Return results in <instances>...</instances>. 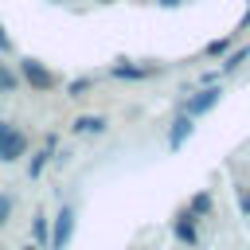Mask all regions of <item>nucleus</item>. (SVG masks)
<instances>
[{
	"label": "nucleus",
	"mask_w": 250,
	"mask_h": 250,
	"mask_svg": "<svg viewBox=\"0 0 250 250\" xmlns=\"http://www.w3.org/2000/svg\"><path fill=\"white\" fill-rule=\"evenodd\" d=\"M23 152H27V137H23V129L0 121V160L12 164V160H20Z\"/></svg>",
	"instance_id": "nucleus-1"
},
{
	"label": "nucleus",
	"mask_w": 250,
	"mask_h": 250,
	"mask_svg": "<svg viewBox=\"0 0 250 250\" xmlns=\"http://www.w3.org/2000/svg\"><path fill=\"white\" fill-rule=\"evenodd\" d=\"M219 98H223V90L207 82V86H203L199 94H191V98H184V113H188V117H203L207 109H215V105H219Z\"/></svg>",
	"instance_id": "nucleus-2"
},
{
	"label": "nucleus",
	"mask_w": 250,
	"mask_h": 250,
	"mask_svg": "<svg viewBox=\"0 0 250 250\" xmlns=\"http://www.w3.org/2000/svg\"><path fill=\"white\" fill-rule=\"evenodd\" d=\"M20 74H23V82H27L31 90H51V86H55V74H51L39 59H20Z\"/></svg>",
	"instance_id": "nucleus-3"
},
{
	"label": "nucleus",
	"mask_w": 250,
	"mask_h": 250,
	"mask_svg": "<svg viewBox=\"0 0 250 250\" xmlns=\"http://www.w3.org/2000/svg\"><path fill=\"white\" fill-rule=\"evenodd\" d=\"M70 234H74V207L66 203V207L55 215V227H51V250H66Z\"/></svg>",
	"instance_id": "nucleus-4"
},
{
	"label": "nucleus",
	"mask_w": 250,
	"mask_h": 250,
	"mask_svg": "<svg viewBox=\"0 0 250 250\" xmlns=\"http://www.w3.org/2000/svg\"><path fill=\"white\" fill-rule=\"evenodd\" d=\"M70 129H74V133H105L109 121H105L102 113H78V117L70 121Z\"/></svg>",
	"instance_id": "nucleus-5"
},
{
	"label": "nucleus",
	"mask_w": 250,
	"mask_h": 250,
	"mask_svg": "<svg viewBox=\"0 0 250 250\" xmlns=\"http://www.w3.org/2000/svg\"><path fill=\"white\" fill-rule=\"evenodd\" d=\"M191 121H195V117H188V113H180V117L172 121V129H168V148H180V145L191 137V129H195Z\"/></svg>",
	"instance_id": "nucleus-6"
},
{
	"label": "nucleus",
	"mask_w": 250,
	"mask_h": 250,
	"mask_svg": "<svg viewBox=\"0 0 250 250\" xmlns=\"http://www.w3.org/2000/svg\"><path fill=\"white\" fill-rule=\"evenodd\" d=\"M109 74H113V78H125V82H141V78L156 74V66H129V62H113V66H109Z\"/></svg>",
	"instance_id": "nucleus-7"
},
{
	"label": "nucleus",
	"mask_w": 250,
	"mask_h": 250,
	"mask_svg": "<svg viewBox=\"0 0 250 250\" xmlns=\"http://www.w3.org/2000/svg\"><path fill=\"white\" fill-rule=\"evenodd\" d=\"M172 234H176L180 242L195 246V242H199V234H195V215H188V211H184V215H180V219L172 223Z\"/></svg>",
	"instance_id": "nucleus-8"
},
{
	"label": "nucleus",
	"mask_w": 250,
	"mask_h": 250,
	"mask_svg": "<svg viewBox=\"0 0 250 250\" xmlns=\"http://www.w3.org/2000/svg\"><path fill=\"white\" fill-rule=\"evenodd\" d=\"M31 238H35V246L51 242V227H47V215H43V211H39V215L31 219Z\"/></svg>",
	"instance_id": "nucleus-9"
},
{
	"label": "nucleus",
	"mask_w": 250,
	"mask_h": 250,
	"mask_svg": "<svg viewBox=\"0 0 250 250\" xmlns=\"http://www.w3.org/2000/svg\"><path fill=\"white\" fill-rule=\"evenodd\" d=\"M47 156H51V148H47V145H43V148L31 156V164H27V176H31V180H35V176H43V164H47Z\"/></svg>",
	"instance_id": "nucleus-10"
},
{
	"label": "nucleus",
	"mask_w": 250,
	"mask_h": 250,
	"mask_svg": "<svg viewBox=\"0 0 250 250\" xmlns=\"http://www.w3.org/2000/svg\"><path fill=\"white\" fill-rule=\"evenodd\" d=\"M211 211V195L207 191H199L195 199H191V207H188V215H207Z\"/></svg>",
	"instance_id": "nucleus-11"
},
{
	"label": "nucleus",
	"mask_w": 250,
	"mask_h": 250,
	"mask_svg": "<svg viewBox=\"0 0 250 250\" xmlns=\"http://www.w3.org/2000/svg\"><path fill=\"white\" fill-rule=\"evenodd\" d=\"M90 86H94V78H74V82H66V94H70V98H82Z\"/></svg>",
	"instance_id": "nucleus-12"
},
{
	"label": "nucleus",
	"mask_w": 250,
	"mask_h": 250,
	"mask_svg": "<svg viewBox=\"0 0 250 250\" xmlns=\"http://www.w3.org/2000/svg\"><path fill=\"white\" fill-rule=\"evenodd\" d=\"M16 86H20V78H16L12 70H4V62H0V94H4V90H16Z\"/></svg>",
	"instance_id": "nucleus-13"
},
{
	"label": "nucleus",
	"mask_w": 250,
	"mask_h": 250,
	"mask_svg": "<svg viewBox=\"0 0 250 250\" xmlns=\"http://www.w3.org/2000/svg\"><path fill=\"white\" fill-rule=\"evenodd\" d=\"M246 55H250V47H242V51H234V55H230V59L223 62V74H230V70H234V66H238V62L246 59Z\"/></svg>",
	"instance_id": "nucleus-14"
},
{
	"label": "nucleus",
	"mask_w": 250,
	"mask_h": 250,
	"mask_svg": "<svg viewBox=\"0 0 250 250\" xmlns=\"http://www.w3.org/2000/svg\"><path fill=\"white\" fill-rule=\"evenodd\" d=\"M12 203H16V199H12L8 191H4V195H0V227L8 223V215H12Z\"/></svg>",
	"instance_id": "nucleus-15"
},
{
	"label": "nucleus",
	"mask_w": 250,
	"mask_h": 250,
	"mask_svg": "<svg viewBox=\"0 0 250 250\" xmlns=\"http://www.w3.org/2000/svg\"><path fill=\"white\" fill-rule=\"evenodd\" d=\"M0 51H16V43H12V35H8L4 23H0Z\"/></svg>",
	"instance_id": "nucleus-16"
},
{
	"label": "nucleus",
	"mask_w": 250,
	"mask_h": 250,
	"mask_svg": "<svg viewBox=\"0 0 250 250\" xmlns=\"http://www.w3.org/2000/svg\"><path fill=\"white\" fill-rule=\"evenodd\" d=\"M227 51V39H215V43H207V55H223Z\"/></svg>",
	"instance_id": "nucleus-17"
},
{
	"label": "nucleus",
	"mask_w": 250,
	"mask_h": 250,
	"mask_svg": "<svg viewBox=\"0 0 250 250\" xmlns=\"http://www.w3.org/2000/svg\"><path fill=\"white\" fill-rule=\"evenodd\" d=\"M238 211L250 215V191H238Z\"/></svg>",
	"instance_id": "nucleus-18"
},
{
	"label": "nucleus",
	"mask_w": 250,
	"mask_h": 250,
	"mask_svg": "<svg viewBox=\"0 0 250 250\" xmlns=\"http://www.w3.org/2000/svg\"><path fill=\"white\" fill-rule=\"evenodd\" d=\"M176 4H180V0H160V8H176Z\"/></svg>",
	"instance_id": "nucleus-19"
},
{
	"label": "nucleus",
	"mask_w": 250,
	"mask_h": 250,
	"mask_svg": "<svg viewBox=\"0 0 250 250\" xmlns=\"http://www.w3.org/2000/svg\"><path fill=\"white\" fill-rule=\"evenodd\" d=\"M23 250H39V246H23Z\"/></svg>",
	"instance_id": "nucleus-20"
}]
</instances>
